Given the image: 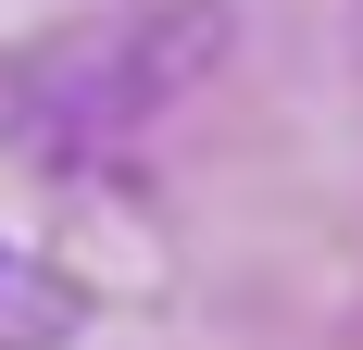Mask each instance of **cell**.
I'll list each match as a JSON object with an SVG mask.
<instances>
[{
  "instance_id": "1",
  "label": "cell",
  "mask_w": 363,
  "mask_h": 350,
  "mask_svg": "<svg viewBox=\"0 0 363 350\" xmlns=\"http://www.w3.org/2000/svg\"><path fill=\"white\" fill-rule=\"evenodd\" d=\"M50 338H75V288L50 263H13L0 250V350H50Z\"/></svg>"
}]
</instances>
